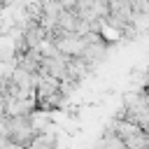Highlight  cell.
I'll list each match as a JSON object with an SVG mask.
<instances>
[{
	"label": "cell",
	"instance_id": "cell-1",
	"mask_svg": "<svg viewBox=\"0 0 149 149\" xmlns=\"http://www.w3.org/2000/svg\"><path fill=\"white\" fill-rule=\"evenodd\" d=\"M58 147V137H56V133L49 128V130H40L33 140H30V144L26 147V149H56Z\"/></svg>",
	"mask_w": 149,
	"mask_h": 149
},
{
	"label": "cell",
	"instance_id": "cell-2",
	"mask_svg": "<svg viewBox=\"0 0 149 149\" xmlns=\"http://www.w3.org/2000/svg\"><path fill=\"white\" fill-rule=\"evenodd\" d=\"M93 149H128V147H126V142H123V140L109 128V130H105V135L95 142Z\"/></svg>",
	"mask_w": 149,
	"mask_h": 149
}]
</instances>
